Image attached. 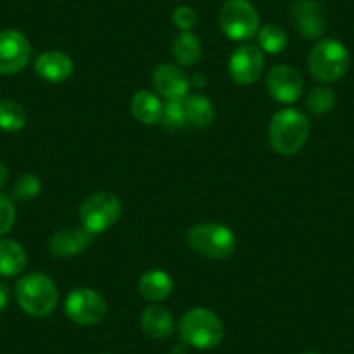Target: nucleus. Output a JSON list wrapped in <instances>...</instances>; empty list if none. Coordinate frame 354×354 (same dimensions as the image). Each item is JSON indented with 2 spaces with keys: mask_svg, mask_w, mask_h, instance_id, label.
I'll list each match as a JSON object with an SVG mask.
<instances>
[{
  "mask_svg": "<svg viewBox=\"0 0 354 354\" xmlns=\"http://www.w3.org/2000/svg\"><path fill=\"white\" fill-rule=\"evenodd\" d=\"M259 49L268 54H280L287 47V33L278 25H264L257 32Z\"/></svg>",
  "mask_w": 354,
  "mask_h": 354,
  "instance_id": "22",
  "label": "nucleus"
},
{
  "mask_svg": "<svg viewBox=\"0 0 354 354\" xmlns=\"http://www.w3.org/2000/svg\"><path fill=\"white\" fill-rule=\"evenodd\" d=\"M195 80L196 82H192V85L193 84H195V85H203V84H205V77H203V75H196Z\"/></svg>",
  "mask_w": 354,
  "mask_h": 354,
  "instance_id": "31",
  "label": "nucleus"
},
{
  "mask_svg": "<svg viewBox=\"0 0 354 354\" xmlns=\"http://www.w3.org/2000/svg\"><path fill=\"white\" fill-rule=\"evenodd\" d=\"M94 234L84 227H68L59 230L50 236L49 250L57 257H73L84 252L91 245Z\"/></svg>",
  "mask_w": 354,
  "mask_h": 354,
  "instance_id": "15",
  "label": "nucleus"
},
{
  "mask_svg": "<svg viewBox=\"0 0 354 354\" xmlns=\"http://www.w3.org/2000/svg\"><path fill=\"white\" fill-rule=\"evenodd\" d=\"M264 70V56L257 46L245 44L230 57V75L236 84L252 85L261 78Z\"/></svg>",
  "mask_w": 354,
  "mask_h": 354,
  "instance_id": "11",
  "label": "nucleus"
},
{
  "mask_svg": "<svg viewBox=\"0 0 354 354\" xmlns=\"http://www.w3.org/2000/svg\"><path fill=\"white\" fill-rule=\"evenodd\" d=\"M26 252L16 240L4 238L0 240V274L2 277H16L26 268Z\"/></svg>",
  "mask_w": 354,
  "mask_h": 354,
  "instance_id": "19",
  "label": "nucleus"
},
{
  "mask_svg": "<svg viewBox=\"0 0 354 354\" xmlns=\"http://www.w3.org/2000/svg\"><path fill=\"white\" fill-rule=\"evenodd\" d=\"M40 189H42V183H40L39 176L23 174L16 179L15 186H12V195L18 202H30L40 195Z\"/></svg>",
  "mask_w": 354,
  "mask_h": 354,
  "instance_id": "25",
  "label": "nucleus"
},
{
  "mask_svg": "<svg viewBox=\"0 0 354 354\" xmlns=\"http://www.w3.org/2000/svg\"><path fill=\"white\" fill-rule=\"evenodd\" d=\"M196 21H198V16H196L195 9L188 8V6H179L174 9L172 23L181 32H192L196 26Z\"/></svg>",
  "mask_w": 354,
  "mask_h": 354,
  "instance_id": "27",
  "label": "nucleus"
},
{
  "mask_svg": "<svg viewBox=\"0 0 354 354\" xmlns=\"http://www.w3.org/2000/svg\"><path fill=\"white\" fill-rule=\"evenodd\" d=\"M16 221L15 202L8 195L0 193V236L8 233Z\"/></svg>",
  "mask_w": 354,
  "mask_h": 354,
  "instance_id": "28",
  "label": "nucleus"
},
{
  "mask_svg": "<svg viewBox=\"0 0 354 354\" xmlns=\"http://www.w3.org/2000/svg\"><path fill=\"white\" fill-rule=\"evenodd\" d=\"M8 177H9V172L8 169H6V165L2 162H0V188L8 183Z\"/></svg>",
  "mask_w": 354,
  "mask_h": 354,
  "instance_id": "30",
  "label": "nucleus"
},
{
  "mask_svg": "<svg viewBox=\"0 0 354 354\" xmlns=\"http://www.w3.org/2000/svg\"><path fill=\"white\" fill-rule=\"evenodd\" d=\"M306 106L311 113L325 115L335 106V93L328 87H316L308 94Z\"/></svg>",
  "mask_w": 354,
  "mask_h": 354,
  "instance_id": "24",
  "label": "nucleus"
},
{
  "mask_svg": "<svg viewBox=\"0 0 354 354\" xmlns=\"http://www.w3.org/2000/svg\"><path fill=\"white\" fill-rule=\"evenodd\" d=\"M304 354H319V353H313V351H311V353H304Z\"/></svg>",
  "mask_w": 354,
  "mask_h": 354,
  "instance_id": "32",
  "label": "nucleus"
},
{
  "mask_svg": "<svg viewBox=\"0 0 354 354\" xmlns=\"http://www.w3.org/2000/svg\"><path fill=\"white\" fill-rule=\"evenodd\" d=\"M35 71L46 82L61 84L73 73V61L59 50H46L35 59Z\"/></svg>",
  "mask_w": 354,
  "mask_h": 354,
  "instance_id": "14",
  "label": "nucleus"
},
{
  "mask_svg": "<svg viewBox=\"0 0 354 354\" xmlns=\"http://www.w3.org/2000/svg\"><path fill=\"white\" fill-rule=\"evenodd\" d=\"M183 342L196 349H214L224 337V326L219 316L205 308H195L185 313L179 322Z\"/></svg>",
  "mask_w": 354,
  "mask_h": 354,
  "instance_id": "3",
  "label": "nucleus"
},
{
  "mask_svg": "<svg viewBox=\"0 0 354 354\" xmlns=\"http://www.w3.org/2000/svg\"><path fill=\"white\" fill-rule=\"evenodd\" d=\"M82 227L91 234H101L115 226L122 216V202L117 195L108 192L88 196L80 205Z\"/></svg>",
  "mask_w": 354,
  "mask_h": 354,
  "instance_id": "6",
  "label": "nucleus"
},
{
  "mask_svg": "<svg viewBox=\"0 0 354 354\" xmlns=\"http://www.w3.org/2000/svg\"><path fill=\"white\" fill-rule=\"evenodd\" d=\"M186 243L196 254L209 259H226L236 247L234 233L227 226L216 223L196 224L186 234Z\"/></svg>",
  "mask_w": 354,
  "mask_h": 354,
  "instance_id": "5",
  "label": "nucleus"
},
{
  "mask_svg": "<svg viewBox=\"0 0 354 354\" xmlns=\"http://www.w3.org/2000/svg\"><path fill=\"white\" fill-rule=\"evenodd\" d=\"M9 302V288L6 283H0V313L4 311L8 308Z\"/></svg>",
  "mask_w": 354,
  "mask_h": 354,
  "instance_id": "29",
  "label": "nucleus"
},
{
  "mask_svg": "<svg viewBox=\"0 0 354 354\" xmlns=\"http://www.w3.org/2000/svg\"><path fill=\"white\" fill-rule=\"evenodd\" d=\"M64 313L73 323L82 326L97 325L108 313L104 299L91 288H77L64 301Z\"/></svg>",
  "mask_w": 354,
  "mask_h": 354,
  "instance_id": "8",
  "label": "nucleus"
},
{
  "mask_svg": "<svg viewBox=\"0 0 354 354\" xmlns=\"http://www.w3.org/2000/svg\"><path fill=\"white\" fill-rule=\"evenodd\" d=\"M308 117L302 111L287 108L273 115L270 124V145L277 153L292 156L304 148L309 138Z\"/></svg>",
  "mask_w": 354,
  "mask_h": 354,
  "instance_id": "1",
  "label": "nucleus"
},
{
  "mask_svg": "<svg viewBox=\"0 0 354 354\" xmlns=\"http://www.w3.org/2000/svg\"><path fill=\"white\" fill-rule=\"evenodd\" d=\"M183 101H167L163 104L162 122L160 124H163V127L169 129V131H181L188 124V120H186L185 103Z\"/></svg>",
  "mask_w": 354,
  "mask_h": 354,
  "instance_id": "26",
  "label": "nucleus"
},
{
  "mask_svg": "<svg viewBox=\"0 0 354 354\" xmlns=\"http://www.w3.org/2000/svg\"><path fill=\"white\" fill-rule=\"evenodd\" d=\"M153 87L167 101H183L189 93L192 80L176 64H158L153 71Z\"/></svg>",
  "mask_w": 354,
  "mask_h": 354,
  "instance_id": "12",
  "label": "nucleus"
},
{
  "mask_svg": "<svg viewBox=\"0 0 354 354\" xmlns=\"http://www.w3.org/2000/svg\"><path fill=\"white\" fill-rule=\"evenodd\" d=\"M172 56L181 66H195L202 57V46L192 32H181L172 42Z\"/></svg>",
  "mask_w": 354,
  "mask_h": 354,
  "instance_id": "21",
  "label": "nucleus"
},
{
  "mask_svg": "<svg viewBox=\"0 0 354 354\" xmlns=\"http://www.w3.org/2000/svg\"><path fill=\"white\" fill-rule=\"evenodd\" d=\"M349 50L342 42L335 39L319 40L309 53V71L322 84L340 80L349 70Z\"/></svg>",
  "mask_w": 354,
  "mask_h": 354,
  "instance_id": "4",
  "label": "nucleus"
},
{
  "mask_svg": "<svg viewBox=\"0 0 354 354\" xmlns=\"http://www.w3.org/2000/svg\"><path fill=\"white\" fill-rule=\"evenodd\" d=\"M174 281L167 271L151 270L146 271L139 278V292L149 302H162L172 294Z\"/></svg>",
  "mask_w": 354,
  "mask_h": 354,
  "instance_id": "17",
  "label": "nucleus"
},
{
  "mask_svg": "<svg viewBox=\"0 0 354 354\" xmlns=\"http://www.w3.org/2000/svg\"><path fill=\"white\" fill-rule=\"evenodd\" d=\"M141 326L146 335L162 340L172 335L174 318L169 309L163 308V306H149L142 311Z\"/></svg>",
  "mask_w": 354,
  "mask_h": 354,
  "instance_id": "16",
  "label": "nucleus"
},
{
  "mask_svg": "<svg viewBox=\"0 0 354 354\" xmlns=\"http://www.w3.org/2000/svg\"><path fill=\"white\" fill-rule=\"evenodd\" d=\"M26 125V113L16 101H0V129L18 132Z\"/></svg>",
  "mask_w": 354,
  "mask_h": 354,
  "instance_id": "23",
  "label": "nucleus"
},
{
  "mask_svg": "<svg viewBox=\"0 0 354 354\" xmlns=\"http://www.w3.org/2000/svg\"><path fill=\"white\" fill-rule=\"evenodd\" d=\"M266 87H268L271 100L290 104L302 96L304 82H302V77L295 68L287 66V64H278V66L271 68V71L268 73Z\"/></svg>",
  "mask_w": 354,
  "mask_h": 354,
  "instance_id": "10",
  "label": "nucleus"
},
{
  "mask_svg": "<svg viewBox=\"0 0 354 354\" xmlns=\"http://www.w3.org/2000/svg\"><path fill=\"white\" fill-rule=\"evenodd\" d=\"M131 111L141 124L156 125L162 122L163 103L156 94L149 91H139L132 96Z\"/></svg>",
  "mask_w": 354,
  "mask_h": 354,
  "instance_id": "18",
  "label": "nucleus"
},
{
  "mask_svg": "<svg viewBox=\"0 0 354 354\" xmlns=\"http://www.w3.org/2000/svg\"><path fill=\"white\" fill-rule=\"evenodd\" d=\"M219 28L231 40H248L259 32V15L248 0H227L219 11Z\"/></svg>",
  "mask_w": 354,
  "mask_h": 354,
  "instance_id": "7",
  "label": "nucleus"
},
{
  "mask_svg": "<svg viewBox=\"0 0 354 354\" xmlns=\"http://www.w3.org/2000/svg\"><path fill=\"white\" fill-rule=\"evenodd\" d=\"M185 111L186 120L188 124L195 125V127H209L216 117V110L209 97L202 96V94H192V96L185 97Z\"/></svg>",
  "mask_w": 354,
  "mask_h": 354,
  "instance_id": "20",
  "label": "nucleus"
},
{
  "mask_svg": "<svg viewBox=\"0 0 354 354\" xmlns=\"http://www.w3.org/2000/svg\"><path fill=\"white\" fill-rule=\"evenodd\" d=\"M16 299L26 315L33 318H46L56 309L57 287L46 273L25 274L16 283Z\"/></svg>",
  "mask_w": 354,
  "mask_h": 354,
  "instance_id": "2",
  "label": "nucleus"
},
{
  "mask_svg": "<svg viewBox=\"0 0 354 354\" xmlns=\"http://www.w3.org/2000/svg\"><path fill=\"white\" fill-rule=\"evenodd\" d=\"M32 57L28 39L18 30L0 32V75H15L25 70Z\"/></svg>",
  "mask_w": 354,
  "mask_h": 354,
  "instance_id": "9",
  "label": "nucleus"
},
{
  "mask_svg": "<svg viewBox=\"0 0 354 354\" xmlns=\"http://www.w3.org/2000/svg\"><path fill=\"white\" fill-rule=\"evenodd\" d=\"M290 18L295 30L306 39H319L325 32V18L323 11L313 0H299L292 6Z\"/></svg>",
  "mask_w": 354,
  "mask_h": 354,
  "instance_id": "13",
  "label": "nucleus"
}]
</instances>
